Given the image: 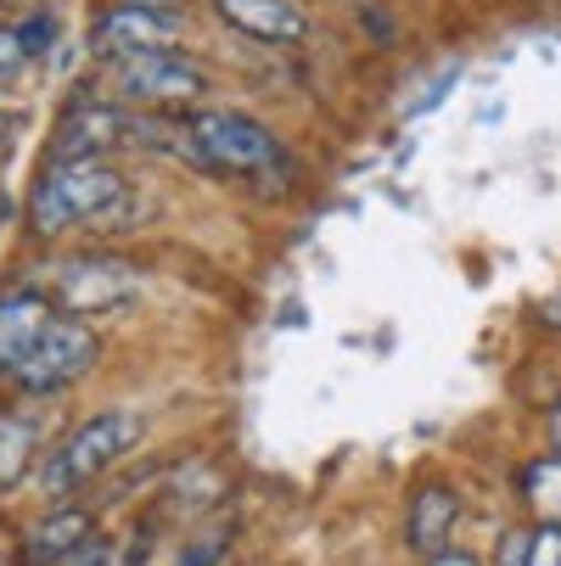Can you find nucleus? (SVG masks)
Here are the masks:
<instances>
[{
    "instance_id": "obj_1",
    "label": "nucleus",
    "mask_w": 561,
    "mask_h": 566,
    "mask_svg": "<svg viewBox=\"0 0 561 566\" xmlns=\"http://www.w3.org/2000/svg\"><path fill=\"white\" fill-rule=\"evenodd\" d=\"M124 202V175L107 157H79V164H45L29 191V224L56 235L79 219H107Z\"/></svg>"
},
{
    "instance_id": "obj_2",
    "label": "nucleus",
    "mask_w": 561,
    "mask_h": 566,
    "mask_svg": "<svg viewBox=\"0 0 561 566\" xmlns=\"http://www.w3.org/2000/svg\"><path fill=\"white\" fill-rule=\"evenodd\" d=\"M175 135L164 118L152 113H129V107H107V102H79L62 113L56 135H51V164H79V157H107L113 146H175L164 140Z\"/></svg>"
},
{
    "instance_id": "obj_3",
    "label": "nucleus",
    "mask_w": 561,
    "mask_h": 566,
    "mask_svg": "<svg viewBox=\"0 0 561 566\" xmlns=\"http://www.w3.org/2000/svg\"><path fill=\"white\" fill-rule=\"evenodd\" d=\"M135 438H141V421L135 416H124V410H102V416H91L85 427H73L56 449H51V460H45V471H40V482H45V494H73V489H85V482H96L107 465H118L129 449H135Z\"/></svg>"
},
{
    "instance_id": "obj_4",
    "label": "nucleus",
    "mask_w": 561,
    "mask_h": 566,
    "mask_svg": "<svg viewBox=\"0 0 561 566\" xmlns=\"http://www.w3.org/2000/svg\"><path fill=\"white\" fill-rule=\"evenodd\" d=\"M186 140L191 151L202 157L208 169H225V175H270L287 164L281 140L248 118V113H230V107H202L186 118Z\"/></svg>"
},
{
    "instance_id": "obj_5",
    "label": "nucleus",
    "mask_w": 561,
    "mask_h": 566,
    "mask_svg": "<svg viewBox=\"0 0 561 566\" xmlns=\"http://www.w3.org/2000/svg\"><path fill=\"white\" fill-rule=\"evenodd\" d=\"M107 91L129 107H180L208 91V73L180 51H141V56L107 62Z\"/></svg>"
},
{
    "instance_id": "obj_6",
    "label": "nucleus",
    "mask_w": 561,
    "mask_h": 566,
    "mask_svg": "<svg viewBox=\"0 0 561 566\" xmlns=\"http://www.w3.org/2000/svg\"><path fill=\"white\" fill-rule=\"evenodd\" d=\"M96 354H102L96 332L79 326V319H67V314H56L51 326L34 337V348L12 365V381H18L23 392H62V387H73L79 376L96 370Z\"/></svg>"
},
{
    "instance_id": "obj_7",
    "label": "nucleus",
    "mask_w": 561,
    "mask_h": 566,
    "mask_svg": "<svg viewBox=\"0 0 561 566\" xmlns=\"http://www.w3.org/2000/svg\"><path fill=\"white\" fill-rule=\"evenodd\" d=\"M186 18L164 0H118L107 7L91 29V51L107 56V62H124V56H141V51H169L180 40Z\"/></svg>"
},
{
    "instance_id": "obj_8",
    "label": "nucleus",
    "mask_w": 561,
    "mask_h": 566,
    "mask_svg": "<svg viewBox=\"0 0 561 566\" xmlns=\"http://www.w3.org/2000/svg\"><path fill=\"white\" fill-rule=\"evenodd\" d=\"M51 292L73 314H113L135 297V270L124 259H96V253L62 259V264H51Z\"/></svg>"
},
{
    "instance_id": "obj_9",
    "label": "nucleus",
    "mask_w": 561,
    "mask_h": 566,
    "mask_svg": "<svg viewBox=\"0 0 561 566\" xmlns=\"http://www.w3.org/2000/svg\"><path fill=\"white\" fill-rule=\"evenodd\" d=\"M214 12L236 34L264 40V45H298V40H309V18H303L298 0H214Z\"/></svg>"
},
{
    "instance_id": "obj_10",
    "label": "nucleus",
    "mask_w": 561,
    "mask_h": 566,
    "mask_svg": "<svg viewBox=\"0 0 561 566\" xmlns=\"http://www.w3.org/2000/svg\"><path fill=\"white\" fill-rule=\"evenodd\" d=\"M455 522H460V494L449 489V482H422V489L411 494V511H405V544L433 560V555L449 549Z\"/></svg>"
},
{
    "instance_id": "obj_11",
    "label": "nucleus",
    "mask_w": 561,
    "mask_h": 566,
    "mask_svg": "<svg viewBox=\"0 0 561 566\" xmlns=\"http://www.w3.org/2000/svg\"><path fill=\"white\" fill-rule=\"evenodd\" d=\"M51 303L40 292H12V297H0V370L12 376V365L34 348V337L51 326Z\"/></svg>"
},
{
    "instance_id": "obj_12",
    "label": "nucleus",
    "mask_w": 561,
    "mask_h": 566,
    "mask_svg": "<svg viewBox=\"0 0 561 566\" xmlns=\"http://www.w3.org/2000/svg\"><path fill=\"white\" fill-rule=\"evenodd\" d=\"M91 544V511H56V516H45L34 533H29V544H23V560L29 566H62L73 549H85Z\"/></svg>"
},
{
    "instance_id": "obj_13",
    "label": "nucleus",
    "mask_w": 561,
    "mask_h": 566,
    "mask_svg": "<svg viewBox=\"0 0 561 566\" xmlns=\"http://www.w3.org/2000/svg\"><path fill=\"white\" fill-rule=\"evenodd\" d=\"M34 443H40V421L34 416H0V489L34 465Z\"/></svg>"
},
{
    "instance_id": "obj_14",
    "label": "nucleus",
    "mask_w": 561,
    "mask_h": 566,
    "mask_svg": "<svg viewBox=\"0 0 561 566\" xmlns=\"http://www.w3.org/2000/svg\"><path fill=\"white\" fill-rule=\"evenodd\" d=\"M522 500L539 522L561 527V454H539L533 465H522Z\"/></svg>"
},
{
    "instance_id": "obj_15",
    "label": "nucleus",
    "mask_w": 561,
    "mask_h": 566,
    "mask_svg": "<svg viewBox=\"0 0 561 566\" xmlns=\"http://www.w3.org/2000/svg\"><path fill=\"white\" fill-rule=\"evenodd\" d=\"M528 566H561V527L555 522H539L528 533Z\"/></svg>"
},
{
    "instance_id": "obj_16",
    "label": "nucleus",
    "mask_w": 561,
    "mask_h": 566,
    "mask_svg": "<svg viewBox=\"0 0 561 566\" xmlns=\"http://www.w3.org/2000/svg\"><path fill=\"white\" fill-rule=\"evenodd\" d=\"M225 549H230V538H225V533H202V538H191V544L180 549V560H175V566H219V560H225Z\"/></svg>"
},
{
    "instance_id": "obj_17",
    "label": "nucleus",
    "mask_w": 561,
    "mask_h": 566,
    "mask_svg": "<svg viewBox=\"0 0 561 566\" xmlns=\"http://www.w3.org/2000/svg\"><path fill=\"white\" fill-rule=\"evenodd\" d=\"M51 40H56V23H51V18H29V23H18V45H23V56L51 51Z\"/></svg>"
},
{
    "instance_id": "obj_18",
    "label": "nucleus",
    "mask_w": 561,
    "mask_h": 566,
    "mask_svg": "<svg viewBox=\"0 0 561 566\" xmlns=\"http://www.w3.org/2000/svg\"><path fill=\"white\" fill-rule=\"evenodd\" d=\"M62 566H124V560H118V549H113L107 538H91L85 549H73Z\"/></svg>"
},
{
    "instance_id": "obj_19",
    "label": "nucleus",
    "mask_w": 561,
    "mask_h": 566,
    "mask_svg": "<svg viewBox=\"0 0 561 566\" xmlns=\"http://www.w3.org/2000/svg\"><path fill=\"white\" fill-rule=\"evenodd\" d=\"M23 62H29V56H23V45H18V29H0V78H12Z\"/></svg>"
},
{
    "instance_id": "obj_20",
    "label": "nucleus",
    "mask_w": 561,
    "mask_h": 566,
    "mask_svg": "<svg viewBox=\"0 0 561 566\" xmlns=\"http://www.w3.org/2000/svg\"><path fill=\"white\" fill-rule=\"evenodd\" d=\"M449 85H455V67H449V73H438V78H433V85H427V96H422V102H411V107H405V118H422V113H427V107H438V102H444V91H449Z\"/></svg>"
},
{
    "instance_id": "obj_21",
    "label": "nucleus",
    "mask_w": 561,
    "mask_h": 566,
    "mask_svg": "<svg viewBox=\"0 0 561 566\" xmlns=\"http://www.w3.org/2000/svg\"><path fill=\"white\" fill-rule=\"evenodd\" d=\"M500 566H528V533H511V538H506Z\"/></svg>"
},
{
    "instance_id": "obj_22",
    "label": "nucleus",
    "mask_w": 561,
    "mask_h": 566,
    "mask_svg": "<svg viewBox=\"0 0 561 566\" xmlns=\"http://www.w3.org/2000/svg\"><path fill=\"white\" fill-rule=\"evenodd\" d=\"M427 566H484L477 555H466V549H444V555H433Z\"/></svg>"
},
{
    "instance_id": "obj_23",
    "label": "nucleus",
    "mask_w": 561,
    "mask_h": 566,
    "mask_svg": "<svg viewBox=\"0 0 561 566\" xmlns=\"http://www.w3.org/2000/svg\"><path fill=\"white\" fill-rule=\"evenodd\" d=\"M544 427H550V443H555V454H561V398L550 403V416H544Z\"/></svg>"
},
{
    "instance_id": "obj_24",
    "label": "nucleus",
    "mask_w": 561,
    "mask_h": 566,
    "mask_svg": "<svg viewBox=\"0 0 561 566\" xmlns=\"http://www.w3.org/2000/svg\"><path fill=\"white\" fill-rule=\"evenodd\" d=\"M0 140H7V113H0Z\"/></svg>"
}]
</instances>
